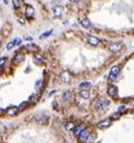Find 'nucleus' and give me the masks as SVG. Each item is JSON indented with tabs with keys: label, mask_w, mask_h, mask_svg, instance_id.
I'll list each match as a JSON object with an SVG mask.
<instances>
[{
	"label": "nucleus",
	"mask_w": 134,
	"mask_h": 143,
	"mask_svg": "<svg viewBox=\"0 0 134 143\" xmlns=\"http://www.w3.org/2000/svg\"><path fill=\"white\" fill-rule=\"evenodd\" d=\"M109 104H110L109 99H106V98H98L94 102V108L98 109V110H101V109H105Z\"/></svg>",
	"instance_id": "f257e3e1"
},
{
	"label": "nucleus",
	"mask_w": 134,
	"mask_h": 143,
	"mask_svg": "<svg viewBox=\"0 0 134 143\" xmlns=\"http://www.w3.org/2000/svg\"><path fill=\"white\" fill-rule=\"evenodd\" d=\"M120 75V67L118 66H114L110 69V73H109V80L110 81H117Z\"/></svg>",
	"instance_id": "f03ea898"
},
{
	"label": "nucleus",
	"mask_w": 134,
	"mask_h": 143,
	"mask_svg": "<svg viewBox=\"0 0 134 143\" xmlns=\"http://www.w3.org/2000/svg\"><path fill=\"white\" fill-rule=\"evenodd\" d=\"M122 47H123V44L122 43H111V44H109L108 50L110 51V52L117 54V52H120V51L122 50Z\"/></svg>",
	"instance_id": "7ed1b4c3"
},
{
	"label": "nucleus",
	"mask_w": 134,
	"mask_h": 143,
	"mask_svg": "<svg viewBox=\"0 0 134 143\" xmlns=\"http://www.w3.org/2000/svg\"><path fill=\"white\" fill-rule=\"evenodd\" d=\"M91 136V132L88 131V130H82L81 132H80V134H79V139H80V142H82V143H85L87 139H88V137Z\"/></svg>",
	"instance_id": "20e7f679"
},
{
	"label": "nucleus",
	"mask_w": 134,
	"mask_h": 143,
	"mask_svg": "<svg viewBox=\"0 0 134 143\" xmlns=\"http://www.w3.org/2000/svg\"><path fill=\"white\" fill-rule=\"evenodd\" d=\"M52 11H53V16L54 17H62V16H63L64 15V9L63 7H62L60 5H56L53 9H52Z\"/></svg>",
	"instance_id": "39448f33"
},
{
	"label": "nucleus",
	"mask_w": 134,
	"mask_h": 143,
	"mask_svg": "<svg viewBox=\"0 0 134 143\" xmlns=\"http://www.w3.org/2000/svg\"><path fill=\"white\" fill-rule=\"evenodd\" d=\"M35 120L39 122V124L45 125V124H47V122H48V116L46 114H38L35 116Z\"/></svg>",
	"instance_id": "423d86ee"
},
{
	"label": "nucleus",
	"mask_w": 134,
	"mask_h": 143,
	"mask_svg": "<svg viewBox=\"0 0 134 143\" xmlns=\"http://www.w3.org/2000/svg\"><path fill=\"white\" fill-rule=\"evenodd\" d=\"M111 120L110 119H106V120H103V121H100V122H98L97 124V127L98 129H100V130H104V129H108V127H110L111 126Z\"/></svg>",
	"instance_id": "0eeeda50"
},
{
	"label": "nucleus",
	"mask_w": 134,
	"mask_h": 143,
	"mask_svg": "<svg viewBox=\"0 0 134 143\" xmlns=\"http://www.w3.org/2000/svg\"><path fill=\"white\" fill-rule=\"evenodd\" d=\"M24 15H25V17H27L28 19H32V18L34 17V7H33L32 5H27Z\"/></svg>",
	"instance_id": "6e6552de"
},
{
	"label": "nucleus",
	"mask_w": 134,
	"mask_h": 143,
	"mask_svg": "<svg viewBox=\"0 0 134 143\" xmlns=\"http://www.w3.org/2000/svg\"><path fill=\"white\" fill-rule=\"evenodd\" d=\"M108 94H109V96L116 98V97L118 96V90H117V87H116L115 85H111V86H109V89H108Z\"/></svg>",
	"instance_id": "1a4fd4ad"
},
{
	"label": "nucleus",
	"mask_w": 134,
	"mask_h": 143,
	"mask_svg": "<svg viewBox=\"0 0 134 143\" xmlns=\"http://www.w3.org/2000/svg\"><path fill=\"white\" fill-rule=\"evenodd\" d=\"M63 83H70V80H71V74L69 73V72L64 70L63 73L60 74V78H59Z\"/></svg>",
	"instance_id": "9d476101"
},
{
	"label": "nucleus",
	"mask_w": 134,
	"mask_h": 143,
	"mask_svg": "<svg viewBox=\"0 0 134 143\" xmlns=\"http://www.w3.org/2000/svg\"><path fill=\"white\" fill-rule=\"evenodd\" d=\"M87 41L93 46H98L100 44V40L98 38H96V36H92V35H87Z\"/></svg>",
	"instance_id": "9b49d317"
},
{
	"label": "nucleus",
	"mask_w": 134,
	"mask_h": 143,
	"mask_svg": "<svg viewBox=\"0 0 134 143\" xmlns=\"http://www.w3.org/2000/svg\"><path fill=\"white\" fill-rule=\"evenodd\" d=\"M24 59H25V55H23V54H17V55L13 57V63L19 64V63H22Z\"/></svg>",
	"instance_id": "f8f14e48"
},
{
	"label": "nucleus",
	"mask_w": 134,
	"mask_h": 143,
	"mask_svg": "<svg viewBox=\"0 0 134 143\" xmlns=\"http://www.w3.org/2000/svg\"><path fill=\"white\" fill-rule=\"evenodd\" d=\"M62 98H63V101H65V102H69L71 98H73V94H71V91H69V90L64 91L63 95H62Z\"/></svg>",
	"instance_id": "ddd939ff"
},
{
	"label": "nucleus",
	"mask_w": 134,
	"mask_h": 143,
	"mask_svg": "<svg viewBox=\"0 0 134 143\" xmlns=\"http://www.w3.org/2000/svg\"><path fill=\"white\" fill-rule=\"evenodd\" d=\"M79 96H80L82 99H88V98H89V91H88V89H82V90L80 91Z\"/></svg>",
	"instance_id": "4468645a"
},
{
	"label": "nucleus",
	"mask_w": 134,
	"mask_h": 143,
	"mask_svg": "<svg viewBox=\"0 0 134 143\" xmlns=\"http://www.w3.org/2000/svg\"><path fill=\"white\" fill-rule=\"evenodd\" d=\"M80 24L84 27V28H91V22H89V19L84 17V18H81L80 19Z\"/></svg>",
	"instance_id": "2eb2a0df"
},
{
	"label": "nucleus",
	"mask_w": 134,
	"mask_h": 143,
	"mask_svg": "<svg viewBox=\"0 0 134 143\" xmlns=\"http://www.w3.org/2000/svg\"><path fill=\"white\" fill-rule=\"evenodd\" d=\"M17 113H18V108H16V107H11V108H8L6 110V114L8 116H15Z\"/></svg>",
	"instance_id": "dca6fc26"
},
{
	"label": "nucleus",
	"mask_w": 134,
	"mask_h": 143,
	"mask_svg": "<svg viewBox=\"0 0 134 143\" xmlns=\"http://www.w3.org/2000/svg\"><path fill=\"white\" fill-rule=\"evenodd\" d=\"M25 50L28 52H35V51H38V46H35L34 44H28L25 46Z\"/></svg>",
	"instance_id": "f3484780"
},
{
	"label": "nucleus",
	"mask_w": 134,
	"mask_h": 143,
	"mask_svg": "<svg viewBox=\"0 0 134 143\" xmlns=\"http://www.w3.org/2000/svg\"><path fill=\"white\" fill-rule=\"evenodd\" d=\"M34 61H35L36 63H42L45 59H44V57L41 56V55H39V54H35V55H34Z\"/></svg>",
	"instance_id": "a211bd4d"
},
{
	"label": "nucleus",
	"mask_w": 134,
	"mask_h": 143,
	"mask_svg": "<svg viewBox=\"0 0 134 143\" xmlns=\"http://www.w3.org/2000/svg\"><path fill=\"white\" fill-rule=\"evenodd\" d=\"M84 129H85V127L82 126V125H80V126H75V127H74V135H75V136H79V134H80V132L84 130Z\"/></svg>",
	"instance_id": "6ab92c4d"
},
{
	"label": "nucleus",
	"mask_w": 134,
	"mask_h": 143,
	"mask_svg": "<svg viewBox=\"0 0 134 143\" xmlns=\"http://www.w3.org/2000/svg\"><path fill=\"white\" fill-rule=\"evenodd\" d=\"M23 5V0H13V7L15 9H19Z\"/></svg>",
	"instance_id": "aec40b11"
},
{
	"label": "nucleus",
	"mask_w": 134,
	"mask_h": 143,
	"mask_svg": "<svg viewBox=\"0 0 134 143\" xmlns=\"http://www.w3.org/2000/svg\"><path fill=\"white\" fill-rule=\"evenodd\" d=\"M11 41H12V44H13V47H16V46H18V45L22 44V39H19V38H15L13 40H11Z\"/></svg>",
	"instance_id": "412c9836"
},
{
	"label": "nucleus",
	"mask_w": 134,
	"mask_h": 143,
	"mask_svg": "<svg viewBox=\"0 0 134 143\" xmlns=\"http://www.w3.org/2000/svg\"><path fill=\"white\" fill-rule=\"evenodd\" d=\"M88 87H91V83H88V81H84V83L80 84V89L81 90L82 89H88Z\"/></svg>",
	"instance_id": "4be33fe9"
},
{
	"label": "nucleus",
	"mask_w": 134,
	"mask_h": 143,
	"mask_svg": "<svg viewBox=\"0 0 134 143\" xmlns=\"http://www.w3.org/2000/svg\"><path fill=\"white\" fill-rule=\"evenodd\" d=\"M75 127V125L73 124V122H67V124H65V129L68 130V131H70V130H73Z\"/></svg>",
	"instance_id": "5701e85b"
},
{
	"label": "nucleus",
	"mask_w": 134,
	"mask_h": 143,
	"mask_svg": "<svg viewBox=\"0 0 134 143\" xmlns=\"http://www.w3.org/2000/svg\"><path fill=\"white\" fill-rule=\"evenodd\" d=\"M51 34H52V30H48L47 33H44V34H41V35H40V39H45V38L50 36Z\"/></svg>",
	"instance_id": "b1692460"
},
{
	"label": "nucleus",
	"mask_w": 134,
	"mask_h": 143,
	"mask_svg": "<svg viewBox=\"0 0 134 143\" xmlns=\"http://www.w3.org/2000/svg\"><path fill=\"white\" fill-rule=\"evenodd\" d=\"M85 143H94V137L89 136V137H88V139H87V141H86Z\"/></svg>",
	"instance_id": "393cba45"
},
{
	"label": "nucleus",
	"mask_w": 134,
	"mask_h": 143,
	"mask_svg": "<svg viewBox=\"0 0 134 143\" xmlns=\"http://www.w3.org/2000/svg\"><path fill=\"white\" fill-rule=\"evenodd\" d=\"M125 109H126V107H125V106L118 107V113H122V112H125Z\"/></svg>",
	"instance_id": "a878e982"
},
{
	"label": "nucleus",
	"mask_w": 134,
	"mask_h": 143,
	"mask_svg": "<svg viewBox=\"0 0 134 143\" xmlns=\"http://www.w3.org/2000/svg\"><path fill=\"white\" fill-rule=\"evenodd\" d=\"M5 61H6V57H1V58H0V66H3L5 63Z\"/></svg>",
	"instance_id": "bb28decb"
},
{
	"label": "nucleus",
	"mask_w": 134,
	"mask_h": 143,
	"mask_svg": "<svg viewBox=\"0 0 134 143\" xmlns=\"http://www.w3.org/2000/svg\"><path fill=\"white\" fill-rule=\"evenodd\" d=\"M118 116H120V113H116V114L112 115V118H114V119H116V118H118Z\"/></svg>",
	"instance_id": "cd10ccee"
},
{
	"label": "nucleus",
	"mask_w": 134,
	"mask_h": 143,
	"mask_svg": "<svg viewBox=\"0 0 134 143\" xmlns=\"http://www.w3.org/2000/svg\"><path fill=\"white\" fill-rule=\"evenodd\" d=\"M4 113H6V110H4V109H1V108H0V115H1V114H4Z\"/></svg>",
	"instance_id": "c85d7f7f"
},
{
	"label": "nucleus",
	"mask_w": 134,
	"mask_h": 143,
	"mask_svg": "<svg viewBox=\"0 0 134 143\" xmlns=\"http://www.w3.org/2000/svg\"><path fill=\"white\" fill-rule=\"evenodd\" d=\"M80 0H70V3H79Z\"/></svg>",
	"instance_id": "c756f323"
},
{
	"label": "nucleus",
	"mask_w": 134,
	"mask_h": 143,
	"mask_svg": "<svg viewBox=\"0 0 134 143\" xmlns=\"http://www.w3.org/2000/svg\"><path fill=\"white\" fill-rule=\"evenodd\" d=\"M1 45H3V43H1V41H0V47H1Z\"/></svg>",
	"instance_id": "7c9ffc66"
}]
</instances>
